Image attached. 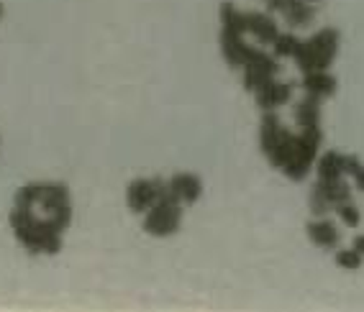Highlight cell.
Listing matches in <instances>:
<instances>
[{"label":"cell","instance_id":"obj_23","mask_svg":"<svg viewBox=\"0 0 364 312\" xmlns=\"http://www.w3.org/2000/svg\"><path fill=\"white\" fill-rule=\"evenodd\" d=\"M306 3H313V6H316V3H318V0H306Z\"/></svg>","mask_w":364,"mask_h":312},{"label":"cell","instance_id":"obj_2","mask_svg":"<svg viewBox=\"0 0 364 312\" xmlns=\"http://www.w3.org/2000/svg\"><path fill=\"white\" fill-rule=\"evenodd\" d=\"M321 126L318 128H300V133H293L282 126V121L274 116V111L262 116L259 126V149L267 156V162L274 169H280L287 179L300 182L311 174L316 156L321 149Z\"/></svg>","mask_w":364,"mask_h":312},{"label":"cell","instance_id":"obj_22","mask_svg":"<svg viewBox=\"0 0 364 312\" xmlns=\"http://www.w3.org/2000/svg\"><path fill=\"white\" fill-rule=\"evenodd\" d=\"M351 248H357L359 254L364 256V235H357V238H354V243H351Z\"/></svg>","mask_w":364,"mask_h":312},{"label":"cell","instance_id":"obj_12","mask_svg":"<svg viewBox=\"0 0 364 312\" xmlns=\"http://www.w3.org/2000/svg\"><path fill=\"white\" fill-rule=\"evenodd\" d=\"M306 233H308V241H311L313 246L326 248V251H336L338 241H341V230H338L331 221H323V218L308 223Z\"/></svg>","mask_w":364,"mask_h":312},{"label":"cell","instance_id":"obj_8","mask_svg":"<svg viewBox=\"0 0 364 312\" xmlns=\"http://www.w3.org/2000/svg\"><path fill=\"white\" fill-rule=\"evenodd\" d=\"M244 69V87L249 92H257L262 85H267L269 79L277 77V72H280V62L274 59V54H267L262 49H254L249 52L247 65L241 67Z\"/></svg>","mask_w":364,"mask_h":312},{"label":"cell","instance_id":"obj_5","mask_svg":"<svg viewBox=\"0 0 364 312\" xmlns=\"http://www.w3.org/2000/svg\"><path fill=\"white\" fill-rule=\"evenodd\" d=\"M182 225V202H177L169 195V189L164 192V197L156 202L154 208L144 213V230L154 238H167L175 235Z\"/></svg>","mask_w":364,"mask_h":312},{"label":"cell","instance_id":"obj_6","mask_svg":"<svg viewBox=\"0 0 364 312\" xmlns=\"http://www.w3.org/2000/svg\"><path fill=\"white\" fill-rule=\"evenodd\" d=\"M344 202H351V184L346 182V177L341 179H316L311 189V213L313 215H326L336 213Z\"/></svg>","mask_w":364,"mask_h":312},{"label":"cell","instance_id":"obj_4","mask_svg":"<svg viewBox=\"0 0 364 312\" xmlns=\"http://www.w3.org/2000/svg\"><path fill=\"white\" fill-rule=\"evenodd\" d=\"M338 54V31L336 28H321L316 36L308 41H300L298 52H295V65L300 67L303 74L308 72H323L333 65Z\"/></svg>","mask_w":364,"mask_h":312},{"label":"cell","instance_id":"obj_18","mask_svg":"<svg viewBox=\"0 0 364 312\" xmlns=\"http://www.w3.org/2000/svg\"><path fill=\"white\" fill-rule=\"evenodd\" d=\"M362 259H364V256L359 254L357 248H341V251H336V256H333L336 267L349 269V272H354V269L362 267Z\"/></svg>","mask_w":364,"mask_h":312},{"label":"cell","instance_id":"obj_17","mask_svg":"<svg viewBox=\"0 0 364 312\" xmlns=\"http://www.w3.org/2000/svg\"><path fill=\"white\" fill-rule=\"evenodd\" d=\"M298 46H300L298 36H293V33H280V36H277V41L272 44L274 57H295Z\"/></svg>","mask_w":364,"mask_h":312},{"label":"cell","instance_id":"obj_13","mask_svg":"<svg viewBox=\"0 0 364 312\" xmlns=\"http://www.w3.org/2000/svg\"><path fill=\"white\" fill-rule=\"evenodd\" d=\"M303 90L306 95H313V98H331L333 92H336V79L328 74V69L323 72H308L306 77H303Z\"/></svg>","mask_w":364,"mask_h":312},{"label":"cell","instance_id":"obj_15","mask_svg":"<svg viewBox=\"0 0 364 312\" xmlns=\"http://www.w3.org/2000/svg\"><path fill=\"white\" fill-rule=\"evenodd\" d=\"M295 121L300 128H318L321 126V98H303L295 105Z\"/></svg>","mask_w":364,"mask_h":312},{"label":"cell","instance_id":"obj_3","mask_svg":"<svg viewBox=\"0 0 364 312\" xmlns=\"http://www.w3.org/2000/svg\"><path fill=\"white\" fill-rule=\"evenodd\" d=\"M221 54L231 69L247 65L252 46L247 44V13H241L234 3H221Z\"/></svg>","mask_w":364,"mask_h":312},{"label":"cell","instance_id":"obj_19","mask_svg":"<svg viewBox=\"0 0 364 312\" xmlns=\"http://www.w3.org/2000/svg\"><path fill=\"white\" fill-rule=\"evenodd\" d=\"M336 215H338V221L349 228H357L359 223H362V213H359V208L354 202H344L341 208H336Z\"/></svg>","mask_w":364,"mask_h":312},{"label":"cell","instance_id":"obj_16","mask_svg":"<svg viewBox=\"0 0 364 312\" xmlns=\"http://www.w3.org/2000/svg\"><path fill=\"white\" fill-rule=\"evenodd\" d=\"M282 16H285L290 28H306L313 21V16H316V8H313V3H306V0H290V6L282 11Z\"/></svg>","mask_w":364,"mask_h":312},{"label":"cell","instance_id":"obj_9","mask_svg":"<svg viewBox=\"0 0 364 312\" xmlns=\"http://www.w3.org/2000/svg\"><path fill=\"white\" fill-rule=\"evenodd\" d=\"M254 98H257V105H259L264 113L277 111V108H282V105L290 103V98H293V85L274 77L254 92Z\"/></svg>","mask_w":364,"mask_h":312},{"label":"cell","instance_id":"obj_1","mask_svg":"<svg viewBox=\"0 0 364 312\" xmlns=\"http://www.w3.org/2000/svg\"><path fill=\"white\" fill-rule=\"evenodd\" d=\"M11 230L23 251L54 256L62 251V235L72 223V195L59 182H31L16 192L8 215Z\"/></svg>","mask_w":364,"mask_h":312},{"label":"cell","instance_id":"obj_10","mask_svg":"<svg viewBox=\"0 0 364 312\" xmlns=\"http://www.w3.org/2000/svg\"><path fill=\"white\" fill-rule=\"evenodd\" d=\"M169 195L175 197L182 205H193V202L200 200L203 195V182L198 174H190V172H180V174L169 177L167 179Z\"/></svg>","mask_w":364,"mask_h":312},{"label":"cell","instance_id":"obj_20","mask_svg":"<svg viewBox=\"0 0 364 312\" xmlns=\"http://www.w3.org/2000/svg\"><path fill=\"white\" fill-rule=\"evenodd\" d=\"M346 177L357 184V189L364 192V164L359 162L357 156H346Z\"/></svg>","mask_w":364,"mask_h":312},{"label":"cell","instance_id":"obj_24","mask_svg":"<svg viewBox=\"0 0 364 312\" xmlns=\"http://www.w3.org/2000/svg\"><path fill=\"white\" fill-rule=\"evenodd\" d=\"M0 16H3V6H0Z\"/></svg>","mask_w":364,"mask_h":312},{"label":"cell","instance_id":"obj_14","mask_svg":"<svg viewBox=\"0 0 364 312\" xmlns=\"http://www.w3.org/2000/svg\"><path fill=\"white\" fill-rule=\"evenodd\" d=\"M318 179H341L346 177V154L341 151H326L318 159Z\"/></svg>","mask_w":364,"mask_h":312},{"label":"cell","instance_id":"obj_21","mask_svg":"<svg viewBox=\"0 0 364 312\" xmlns=\"http://www.w3.org/2000/svg\"><path fill=\"white\" fill-rule=\"evenodd\" d=\"M267 3V11L269 13H282L287 6H290V0H264Z\"/></svg>","mask_w":364,"mask_h":312},{"label":"cell","instance_id":"obj_11","mask_svg":"<svg viewBox=\"0 0 364 312\" xmlns=\"http://www.w3.org/2000/svg\"><path fill=\"white\" fill-rule=\"evenodd\" d=\"M247 33L254 36V41L262 46H272L280 36V28H277V21L267 13H247Z\"/></svg>","mask_w":364,"mask_h":312},{"label":"cell","instance_id":"obj_7","mask_svg":"<svg viewBox=\"0 0 364 312\" xmlns=\"http://www.w3.org/2000/svg\"><path fill=\"white\" fill-rule=\"evenodd\" d=\"M164 192H167V179H159V177L146 179V177H141V179H134L126 187V205H129L131 213L144 215L162 200Z\"/></svg>","mask_w":364,"mask_h":312}]
</instances>
